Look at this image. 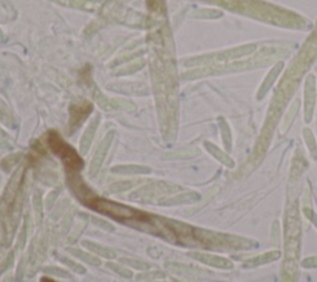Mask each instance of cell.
<instances>
[{"mask_svg":"<svg viewBox=\"0 0 317 282\" xmlns=\"http://www.w3.org/2000/svg\"><path fill=\"white\" fill-rule=\"evenodd\" d=\"M256 50V45L249 44L243 45L239 47H233V49L226 50V51L216 52V54L204 55V56L193 57L185 62V66H216V64H224L228 62L234 61L237 58H242L244 56L253 54Z\"/></svg>","mask_w":317,"mask_h":282,"instance_id":"1","label":"cell"},{"mask_svg":"<svg viewBox=\"0 0 317 282\" xmlns=\"http://www.w3.org/2000/svg\"><path fill=\"white\" fill-rule=\"evenodd\" d=\"M87 206L89 208L94 209L97 212L106 213L107 216H111L118 221H129V219H135L136 222L141 221L146 217L145 212H140L133 207L124 206V204L117 203V202L107 201V199L94 197Z\"/></svg>","mask_w":317,"mask_h":282,"instance_id":"2","label":"cell"},{"mask_svg":"<svg viewBox=\"0 0 317 282\" xmlns=\"http://www.w3.org/2000/svg\"><path fill=\"white\" fill-rule=\"evenodd\" d=\"M47 142H49L50 149L54 151V154H56L63 161L67 169V173L78 172L83 167V160L81 159V156L74 151L73 147L69 146L66 141H63V139L56 131H51L49 134Z\"/></svg>","mask_w":317,"mask_h":282,"instance_id":"3","label":"cell"},{"mask_svg":"<svg viewBox=\"0 0 317 282\" xmlns=\"http://www.w3.org/2000/svg\"><path fill=\"white\" fill-rule=\"evenodd\" d=\"M301 222L296 206H290L285 216V251L286 258H291V254H298L300 244Z\"/></svg>","mask_w":317,"mask_h":282,"instance_id":"4","label":"cell"},{"mask_svg":"<svg viewBox=\"0 0 317 282\" xmlns=\"http://www.w3.org/2000/svg\"><path fill=\"white\" fill-rule=\"evenodd\" d=\"M180 189H181L180 186L167 183V182H151V183L146 184V186L141 187L140 189L134 192L130 196V199H138V201L144 202L156 201L159 203L161 199L172 196Z\"/></svg>","mask_w":317,"mask_h":282,"instance_id":"5","label":"cell"},{"mask_svg":"<svg viewBox=\"0 0 317 282\" xmlns=\"http://www.w3.org/2000/svg\"><path fill=\"white\" fill-rule=\"evenodd\" d=\"M114 136H116V131L114 130L108 131L107 135L104 136L103 140L101 141L99 146L97 147L96 154H94L93 159H92L91 161V165H89L88 173L91 177H96L97 173L99 172V169H101L102 165H103L104 162V159H106L107 154H108L109 151V147H111L112 142H113L114 140Z\"/></svg>","mask_w":317,"mask_h":282,"instance_id":"6","label":"cell"},{"mask_svg":"<svg viewBox=\"0 0 317 282\" xmlns=\"http://www.w3.org/2000/svg\"><path fill=\"white\" fill-rule=\"evenodd\" d=\"M93 111V104L88 101H82L81 103L72 104L69 108V121L68 128L69 133H73L76 129H78L82 125L87 116Z\"/></svg>","mask_w":317,"mask_h":282,"instance_id":"7","label":"cell"},{"mask_svg":"<svg viewBox=\"0 0 317 282\" xmlns=\"http://www.w3.org/2000/svg\"><path fill=\"white\" fill-rule=\"evenodd\" d=\"M305 106H304V118L306 123H310L313 120L314 111L316 104V79L314 74L306 78L305 82Z\"/></svg>","mask_w":317,"mask_h":282,"instance_id":"8","label":"cell"},{"mask_svg":"<svg viewBox=\"0 0 317 282\" xmlns=\"http://www.w3.org/2000/svg\"><path fill=\"white\" fill-rule=\"evenodd\" d=\"M189 256L193 260L198 261V263L203 264V265L212 266V268L216 269H232L233 268V263L229 260L228 258H224L221 255H214V254H208V253H198V251H192L189 253Z\"/></svg>","mask_w":317,"mask_h":282,"instance_id":"9","label":"cell"},{"mask_svg":"<svg viewBox=\"0 0 317 282\" xmlns=\"http://www.w3.org/2000/svg\"><path fill=\"white\" fill-rule=\"evenodd\" d=\"M201 199L197 192L193 191H187L182 192V193H175L172 196L166 197V198L161 199L159 202V204L161 206H179V204H186V203H196Z\"/></svg>","mask_w":317,"mask_h":282,"instance_id":"10","label":"cell"},{"mask_svg":"<svg viewBox=\"0 0 317 282\" xmlns=\"http://www.w3.org/2000/svg\"><path fill=\"white\" fill-rule=\"evenodd\" d=\"M99 121H101V116L96 115L91 120V123L88 124L87 129L84 130L83 135H82L81 141H79V152L82 155H86L88 152L89 147H91L92 141H93L94 135H96V131L98 129Z\"/></svg>","mask_w":317,"mask_h":282,"instance_id":"11","label":"cell"},{"mask_svg":"<svg viewBox=\"0 0 317 282\" xmlns=\"http://www.w3.org/2000/svg\"><path fill=\"white\" fill-rule=\"evenodd\" d=\"M283 67H284L283 62H278V63L271 68V71L269 72L268 76L265 77V79H264L263 83H261L260 88L258 89V93H256V99H258V101H261V99L268 94L269 89H270L271 86L275 83L276 78H278L279 74H280L281 71H283Z\"/></svg>","mask_w":317,"mask_h":282,"instance_id":"12","label":"cell"},{"mask_svg":"<svg viewBox=\"0 0 317 282\" xmlns=\"http://www.w3.org/2000/svg\"><path fill=\"white\" fill-rule=\"evenodd\" d=\"M280 258H281V253L279 250L266 251V253L260 254V255H256L254 256V258L248 259V260L243 264V268L253 269V268H256V266L266 265V264H270L273 263V261L279 260Z\"/></svg>","mask_w":317,"mask_h":282,"instance_id":"13","label":"cell"},{"mask_svg":"<svg viewBox=\"0 0 317 282\" xmlns=\"http://www.w3.org/2000/svg\"><path fill=\"white\" fill-rule=\"evenodd\" d=\"M82 245H83V248H86L89 253H93L94 255L98 256V258H104V259L116 258V253H114L113 249L108 248V246L101 245V244L96 243V241L83 240L82 241Z\"/></svg>","mask_w":317,"mask_h":282,"instance_id":"14","label":"cell"},{"mask_svg":"<svg viewBox=\"0 0 317 282\" xmlns=\"http://www.w3.org/2000/svg\"><path fill=\"white\" fill-rule=\"evenodd\" d=\"M204 147H206L207 151H208L209 154L214 157V159L218 160V161L221 162V164H223L224 166L229 167V169L234 167V165L236 164H234L233 159H232L227 152L222 151V150L219 149V147H217L216 145L212 144V142L209 141H204Z\"/></svg>","mask_w":317,"mask_h":282,"instance_id":"15","label":"cell"},{"mask_svg":"<svg viewBox=\"0 0 317 282\" xmlns=\"http://www.w3.org/2000/svg\"><path fill=\"white\" fill-rule=\"evenodd\" d=\"M166 269L171 271L172 274H177V275H203L206 273V271L194 268L192 265H186V264L180 263H167Z\"/></svg>","mask_w":317,"mask_h":282,"instance_id":"16","label":"cell"},{"mask_svg":"<svg viewBox=\"0 0 317 282\" xmlns=\"http://www.w3.org/2000/svg\"><path fill=\"white\" fill-rule=\"evenodd\" d=\"M309 166L308 161L305 160V156L303 155V152L300 150H296L295 156H294L293 165H291V171H290V179H298L301 176L304 171L306 169V167Z\"/></svg>","mask_w":317,"mask_h":282,"instance_id":"17","label":"cell"},{"mask_svg":"<svg viewBox=\"0 0 317 282\" xmlns=\"http://www.w3.org/2000/svg\"><path fill=\"white\" fill-rule=\"evenodd\" d=\"M112 172L118 174H148L151 172V169L141 165H118L112 169Z\"/></svg>","mask_w":317,"mask_h":282,"instance_id":"18","label":"cell"},{"mask_svg":"<svg viewBox=\"0 0 317 282\" xmlns=\"http://www.w3.org/2000/svg\"><path fill=\"white\" fill-rule=\"evenodd\" d=\"M199 154V149L197 147H186V149H179L175 151L165 152L162 154V160H186L192 159Z\"/></svg>","mask_w":317,"mask_h":282,"instance_id":"19","label":"cell"},{"mask_svg":"<svg viewBox=\"0 0 317 282\" xmlns=\"http://www.w3.org/2000/svg\"><path fill=\"white\" fill-rule=\"evenodd\" d=\"M296 276H298V270H296L295 261L294 259L286 258L281 268L280 282H296Z\"/></svg>","mask_w":317,"mask_h":282,"instance_id":"20","label":"cell"},{"mask_svg":"<svg viewBox=\"0 0 317 282\" xmlns=\"http://www.w3.org/2000/svg\"><path fill=\"white\" fill-rule=\"evenodd\" d=\"M55 1H57L61 5H64V6L88 10V11H94L98 7V2H96L94 0H55Z\"/></svg>","mask_w":317,"mask_h":282,"instance_id":"21","label":"cell"},{"mask_svg":"<svg viewBox=\"0 0 317 282\" xmlns=\"http://www.w3.org/2000/svg\"><path fill=\"white\" fill-rule=\"evenodd\" d=\"M71 255H73L74 258L79 259V260L84 261V263L89 264L92 266H99L101 265V259L98 256H96L94 254L91 253H87V251L81 250V249H76V248H68L67 249Z\"/></svg>","mask_w":317,"mask_h":282,"instance_id":"22","label":"cell"},{"mask_svg":"<svg viewBox=\"0 0 317 282\" xmlns=\"http://www.w3.org/2000/svg\"><path fill=\"white\" fill-rule=\"evenodd\" d=\"M299 108H300V101H299V99H295V101L293 102V104L290 106V108H289V111H288V113H286L285 118H284L283 123H281V126H280V133L281 134H284L289 128H290L291 124H293V121H294V119H295L296 114H298Z\"/></svg>","mask_w":317,"mask_h":282,"instance_id":"23","label":"cell"},{"mask_svg":"<svg viewBox=\"0 0 317 282\" xmlns=\"http://www.w3.org/2000/svg\"><path fill=\"white\" fill-rule=\"evenodd\" d=\"M218 125H219V130H221L222 141H223L224 147H226L227 151H231L232 150V133H231V129H229V125L227 124V121L224 120L223 118L218 119Z\"/></svg>","mask_w":317,"mask_h":282,"instance_id":"24","label":"cell"},{"mask_svg":"<svg viewBox=\"0 0 317 282\" xmlns=\"http://www.w3.org/2000/svg\"><path fill=\"white\" fill-rule=\"evenodd\" d=\"M303 135L304 140L306 142V146H308L309 152H310V156L313 157L314 160H317V144L315 135H314V133L309 128L304 129Z\"/></svg>","mask_w":317,"mask_h":282,"instance_id":"25","label":"cell"},{"mask_svg":"<svg viewBox=\"0 0 317 282\" xmlns=\"http://www.w3.org/2000/svg\"><path fill=\"white\" fill-rule=\"evenodd\" d=\"M32 206H34L36 224L37 226H41L42 218H44V203H42V197L40 194V192H35L34 198H32Z\"/></svg>","mask_w":317,"mask_h":282,"instance_id":"26","label":"cell"},{"mask_svg":"<svg viewBox=\"0 0 317 282\" xmlns=\"http://www.w3.org/2000/svg\"><path fill=\"white\" fill-rule=\"evenodd\" d=\"M121 263H123L124 266H129V268L135 269V270H140V271H148L151 269L150 264L145 263V261L138 260V259L122 258Z\"/></svg>","mask_w":317,"mask_h":282,"instance_id":"27","label":"cell"},{"mask_svg":"<svg viewBox=\"0 0 317 282\" xmlns=\"http://www.w3.org/2000/svg\"><path fill=\"white\" fill-rule=\"evenodd\" d=\"M166 274L162 273V271H143L139 275L135 276V280L138 282H151L154 280H161V279H165Z\"/></svg>","mask_w":317,"mask_h":282,"instance_id":"28","label":"cell"},{"mask_svg":"<svg viewBox=\"0 0 317 282\" xmlns=\"http://www.w3.org/2000/svg\"><path fill=\"white\" fill-rule=\"evenodd\" d=\"M86 219H87V217L79 216L78 221H77V223L74 224V230L72 231V233L68 235V238H67V241H68V243H74V241L78 239V236L81 235L82 230H83V229L86 228V226H87Z\"/></svg>","mask_w":317,"mask_h":282,"instance_id":"29","label":"cell"},{"mask_svg":"<svg viewBox=\"0 0 317 282\" xmlns=\"http://www.w3.org/2000/svg\"><path fill=\"white\" fill-rule=\"evenodd\" d=\"M109 106H111V109H122V111L127 112L135 111V106L133 103L121 98H109Z\"/></svg>","mask_w":317,"mask_h":282,"instance_id":"30","label":"cell"},{"mask_svg":"<svg viewBox=\"0 0 317 282\" xmlns=\"http://www.w3.org/2000/svg\"><path fill=\"white\" fill-rule=\"evenodd\" d=\"M107 268L111 269L113 273L118 274L119 276L124 279H131L133 278V273H131L130 269L126 268L123 264H116V263H107Z\"/></svg>","mask_w":317,"mask_h":282,"instance_id":"31","label":"cell"},{"mask_svg":"<svg viewBox=\"0 0 317 282\" xmlns=\"http://www.w3.org/2000/svg\"><path fill=\"white\" fill-rule=\"evenodd\" d=\"M192 16L196 19H218L222 16V12L213 9H201L192 12Z\"/></svg>","mask_w":317,"mask_h":282,"instance_id":"32","label":"cell"},{"mask_svg":"<svg viewBox=\"0 0 317 282\" xmlns=\"http://www.w3.org/2000/svg\"><path fill=\"white\" fill-rule=\"evenodd\" d=\"M144 64H145L144 59L143 58H138L135 62H134V63L129 64V66L124 67V68H122L121 71L117 72L116 76H124V74L134 73V72L139 71V69H140L141 67H144Z\"/></svg>","mask_w":317,"mask_h":282,"instance_id":"33","label":"cell"},{"mask_svg":"<svg viewBox=\"0 0 317 282\" xmlns=\"http://www.w3.org/2000/svg\"><path fill=\"white\" fill-rule=\"evenodd\" d=\"M136 184L135 181H122V182H116V183L112 184L109 187V192L112 193H121V192L128 191L131 187H134Z\"/></svg>","mask_w":317,"mask_h":282,"instance_id":"34","label":"cell"},{"mask_svg":"<svg viewBox=\"0 0 317 282\" xmlns=\"http://www.w3.org/2000/svg\"><path fill=\"white\" fill-rule=\"evenodd\" d=\"M44 273L47 274V275H52L56 276V278H61V279H71L72 275L69 273H67L63 269L59 268V266H46L44 268Z\"/></svg>","mask_w":317,"mask_h":282,"instance_id":"35","label":"cell"},{"mask_svg":"<svg viewBox=\"0 0 317 282\" xmlns=\"http://www.w3.org/2000/svg\"><path fill=\"white\" fill-rule=\"evenodd\" d=\"M60 260H61L62 263L64 264V265L68 266V268L71 269L73 273L78 274V275H83V274H86V268L82 265H79V264H77L76 261L71 260V259H68V258H64V256H61V258H60Z\"/></svg>","mask_w":317,"mask_h":282,"instance_id":"36","label":"cell"},{"mask_svg":"<svg viewBox=\"0 0 317 282\" xmlns=\"http://www.w3.org/2000/svg\"><path fill=\"white\" fill-rule=\"evenodd\" d=\"M20 159H21V154H20V152L19 154H14L5 157V159L1 161V169H5V171H9L10 169H12V167L19 162Z\"/></svg>","mask_w":317,"mask_h":282,"instance_id":"37","label":"cell"},{"mask_svg":"<svg viewBox=\"0 0 317 282\" xmlns=\"http://www.w3.org/2000/svg\"><path fill=\"white\" fill-rule=\"evenodd\" d=\"M27 228H29V216L26 214L25 224L22 226L21 231H20V235H19V238H17L16 251H20L25 246V241H26V236H27Z\"/></svg>","mask_w":317,"mask_h":282,"instance_id":"38","label":"cell"},{"mask_svg":"<svg viewBox=\"0 0 317 282\" xmlns=\"http://www.w3.org/2000/svg\"><path fill=\"white\" fill-rule=\"evenodd\" d=\"M92 223L94 224V226H97L98 228H101L102 230L104 231H108V233H112V231L116 230V228H114V226H112L109 222L104 221V219L102 218H98V217H92L91 218Z\"/></svg>","mask_w":317,"mask_h":282,"instance_id":"39","label":"cell"},{"mask_svg":"<svg viewBox=\"0 0 317 282\" xmlns=\"http://www.w3.org/2000/svg\"><path fill=\"white\" fill-rule=\"evenodd\" d=\"M73 216H74V213L72 211H68L67 213H64L63 221H62V224H61V233L62 234L68 233L69 228H71L72 223H73Z\"/></svg>","mask_w":317,"mask_h":282,"instance_id":"40","label":"cell"},{"mask_svg":"<svg viewBox=\"0 0 317 282\" xmlns=\"http://www.w3.org/2000/svg\"><path fill=\"white\" fill-rule=\"evenodd\" d=\"M12 264H14V251H10L6 256H5L4 260L0 263V276L2 274H5L6 271H9V269L11 268Z\"/></svg>","mask_w":317,"mask_h":282,"instance_id":"41","label":"cell"},{"mask_svg":"<svg viewBox=\"0 0 317 282\" xmlns=\"http://www.w3.org/2000/svg\"><path fill=\"white\" fill-rule=\"evenodd\" d=\"M148 6L154 14H164L165 11L164 0H148Z\"/></svg>","mask_w":317,"mask_h":282,"instance_id":"42","label":"cell"},{"mask_svg":"<svg viewBox=\"0 0 317 282\" xmlns=\"http://www.w3.org/2000/svg\"><path fill=\"white\" fill-rule=\"evenodd\" d=\"M271 243L274 246H278L280 243V223L275 221L271 226Z\"/></svg>","mask_w":317,"mask_h":282,"instance_id":"43","label":"cell"},{"mask_svg":"<svg viewBox=\"0 0 317 282\" xmlns=\"http://www.w3.org/2000/svg\"><path fill=\"white\" fill-rule=\"evenodd\" d=\"M303 213L304 216L306 217V219H309V221H310L317 229V213H315V212L313 211L310 204H305V206L303 207Z\"/></svg>","mask_w":317,"mask_h":282,"instance_id":"44","label":"cell"},{"mask_svg":"<svg viewBox=\"0 0 317 282\" xmlns=\"http://www.w3.org/2000/svg\"><path fill=\"white\" fill-rule=\"evenodd\" d=\"M301 266L304 269H315L317 268V255L310 256V258H306L301 261Z\"/></svg>","mask_w":317,"mask_h":282,"instance_id":"45","label":"cell"},{"mask_svg":"<svg viewBox=\"0 0 317 282\" xmlns=\"http://www.w3.org/2000/svg\"><path fill=\"white\" fill-rule=\"evenodd\" d=\"M57 196H59V192H57V191L50 192L49 196H47L46 198H45V208H47V209L51 208V207L54 206L55 201H56Z\"/></svg>","mask_w":317,"mask_h":282,"instance_id":"46","label":"cell"},{"mask_svg":"<svg viewBox=\"0 0 317 282\" xmlns=\"http://www.w3.org/2000/svg\"><path fill=\"white\" fill-rule=\"evenodd\" d=\"M2 282H14V276H12L11 273H7L6 275H5L4 280H2Z\"/></svg>","mask_w":317,"mask_h":282,"instance_id":"47","label":"cell"},{"mask_svg":"<svg viewBox=\"0 0 317 282\" xmlns=\"http://www.w3.org/2000/svg\"><path fill=\"white\" fill-rule=\"evenodd\" d=\"M41 282H55V281L49 280V279H41Z\"/></svg>","mask_w":317,"mask_h":282,"instance_id":"48","label":"cell"},{"mask_svg":"<svg viewBox=\"0 0 317 282\" xmlns=\"http://www.w3.org/2000/svg\"><path fill=\"white\" fill-rule=\"evenodd\" d=\"M172 282H181V281H179V280H172Z\"/></svg>","mask_w":317,"mask_h":282,"instance_id":"49","label":"cell"},{"mask_svg":"<svg viewBox=\"0 0 317 282\" xmlns=\"http://www.w3.org/2000/svg\"><path fill=\"white\" fill-rule=\"evenodd\" d=\"M151 282H166V281H151Z\"/></svg>","mask_w":317,"mask_h":282,"instance_id":"50","label":"cell"}]
</instances>
